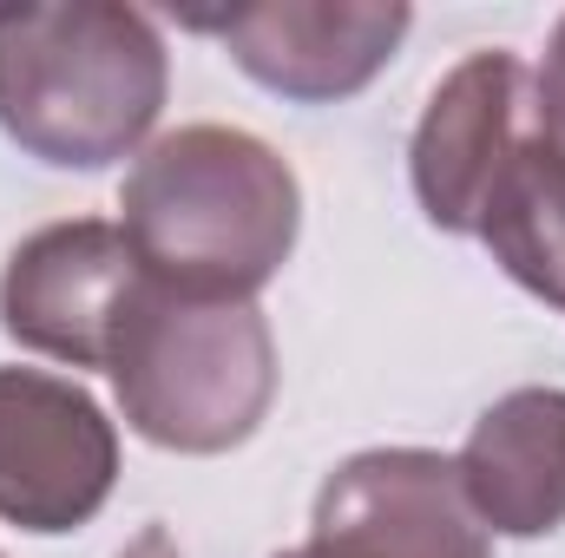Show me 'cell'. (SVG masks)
<instances>
[{
    "label": "cell",
    "instance_id": "6da1fadb",
    "mask_svg": "<svg viewBox=\"0 0 565 558\" xmlns=\"http://www.w3.org/2000/svg\"><path fill=\"white\" fill-rule=\"evenodd\" d=\"M119 230L178 296L250 302L296 250L302 184L277 144L237 126H178L119 184Z\"/></svg>",
    "mask_w": 565,
    "mask_h": 558
},
{
    "label": "cell",
    "instance_id": "7a4b0ae2",
    "mask_svg": "<svg viewBox=\"0 0 565 558\" xmlns=\"http://www.w3.org/2000/svg\"><path fill=\"white\" fill-rule=\"evenodd\" d=\"M171 86L158 20L119 0L0 7V132L53 171L132 158Z\"/></svg>",
    "mask_w": 565,
    "mask_h": 558
},
{
    "label": "cell",
    "instance_id": "3957f363",
    "mask_svg": "<svg viewBox=\"0 0 565 558\" xmlns=\"http://www.w3.org/2000/svg\"><path fill=\"white\" fill-rule=\"evenodd\" d=\"M106 375L139 440L164 453H231L277 401V342L257 302L178 296L145 277Z\"/></svg>",
    "mask_w": 565,
    "mask_h": 558
},
{
    "label": "cell",
    "instance_id": "277c9868",
    "mask_svg": "<svg viewBox=\"0 0 565 558\" xmlns=\"http://www.w3.org/2000/svg\"><path fill=\"white\" fill-rule=\"evenodd\" d=\"M178 26L211 33L264 93L296 106L355 99L408 40L415 13L402 0H244L184 7Z\"/></svg>",
    "mask_w": 565,
    "mask_h": 558
},
{
    "label": "cell",
    "instance_id": "5b68a950",
    "mask_svg": "<svg viewBox=\"0 0 565 558\" xmlns=\"http://www.w3.org/2000/svg\"><path fill=\"white\" fill-rule=\"evenodd\" d=\"M277 558H493L460 473L427 447H369L342 460L309 513V539Z\"/></svg>",
    "mask_w": 565,
    "mask_h": 558
},
{
    "label": "cell",
    "instance_id": "8992f818",
    "mask_svg": "<svg viewBox=\"0 0 565 558\" xmlns=\"http://www.w3.org/2000/svg\"><path fill=\"white\" fill-rule=\"evenodd\" d=\"M119 486V427L60 375L0 368V519L20 533H79Z\"/></svg>",
    "mask_w": 565,
    "mask_h": 558
},
{
    "label": "cell",
    "instance_id": "52a82bcc",
    "mask_svg": "<svg viewBox=\"0 0 565 558\" xmlns=\"http://www.w3.org/2000/svg\"><path fill=\"white\" fill-rule=\"evenodd\" d=\"M145 289V264L106 217H66L33 230L0 270V329L66 368H106L113 335Z\"/></svg>",
    "mask_w": 565,
    "mask_h": 558
},
{
    "label": "cell",
    "instance_id": "ba28073f",
    "mask_svg": "<svg viewBox=\"0 0 565 558\" xmlns=\"http://www.w3.org/2000/svg\"><path fill=\"white\" fill-rule=\"evenodd\" d=\"M533 126H540V93H533L526 60L507 46L467 53L427 93V112L408 144V178H415V204L427 224L447 237H473V211L493 171Z\"/></svg>",
    "mask_w": 565,
    "mask_h": 558
},
{
    "label": "cell",
    "instance_id": "9c48e42d",
    "mask_svg": "<svg viewBox=\"0 0 565 558\" xmlns=\"http://www.w3.org/2000/svg\"><path fill=\"white\" fill-rule=\"evenodd\" d=\"M473 519L500 539H546L565 526V388H513L473 420L454 453Z\"/></svg>",
    "mask_w": 565,
    "mask_h": 558
},
{
    "label": "cell",
    "instance_id": "30bf717a",
    "mask_svg": "<svg viewBox=\"0 0 565 558\" xmlns=\"http://www.w3.org/2000/svg\"><path fill=\"white\" fill-rule=\"evenodd\" d=\"M473 244H487L526 296L565 309V151L546 126H533L493 171L473 211Z\"/></svg>",
    "mask_w": 565,
    "mask_h": 558
},
{
    "label": "cell",
    "instance_id": "8fae6325",
    "mask_svg": "<svg viewBox=\"0 0 565 558\" xmlns=\"http://www.w3.org/2000/svg\"><path fill=\"white\" fill-rule=\"evenodd\" d=\"M533 93H540V126L565 151V13H559V26H553V40H546V60L533 73Z\"/></svg>",
    "mask_w": 565,
    "mask_h": 558
},
{
    "label": "cell",
    "instance_id": "7c38bea8",
    "mask_svg": "<svg viewBox=\"0 0 565 558\" xmlns=\"http://www.w3.org/2000/svg\"><path fill=\"white\" fill-rule=\"evenodd\" d=\"M119 558H184V552H178V539H171L164 526H145V533H139V539H132Z\"/></svg>",
    "mask_w": 565,
    "mask_h": 558
},
{
    "label": "cell",
    "instance_id": "4fadbf2b",
    "mask_svg": "<svg viewBox=\"0 0 565 558\" xmlns=\"http://www.w3.org/2000/svg\"><path fill=\"white\" fill-rule=\"evenodd\" d=\"M0 558H7V552H0Z\"/></svg>",
    "mask_w": 565,
    "mask_h": 558
}]
</instances>
